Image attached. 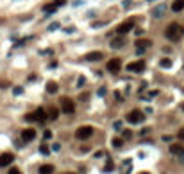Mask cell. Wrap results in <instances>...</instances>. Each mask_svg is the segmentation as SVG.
<instances>
[{
    "mask_svg": "<svg viewBox=\"0 0 184 174\" xmlns=\"http://www.w3.org/2000/svg\"><path fill=\"white\" fill-rule=\"evenodd\" d=\"M164 34H166V38H168V40L177 41V40H179V36H181L182 32H181L179 23H175V22H174V23H170V25L166 27V32H164Z\"/></svg>",
    "mask_w": 184,
    "mask_h": 174,
    "instance_id": "1",
    "label": "cell"
},
{
    "mask_svg": "<svg viewBox=\"0 0 184 174\" xmlns=\"http://www.w3.org/2000/svg\"><path fill=\"white\" fill-rule=\"evenodd\" d=\"M91 135H93L91 126H81V127H77V131H75V136H77L79 140H86V138H90Z\"/></svg>",
    "mask_w": 184,
    "mask_h": 174,
    "instance_id": "2",
    "label": "cell"
},
{
    "mask_svg": "<svg viewBox=\"0 0 184 174\" xmlns=\"http://www.w3.org/2000/svg\"><path fill=\"white\" fill-rule=\"evenodd\" d=\"M134 25H136V20L134 18H131V20L123 22L122 25H118V29H116V32L120 34V36H123V34H127V32H131L134 29Z\"/></svg>",
    "mask_w": 184,
    "mask_h": 174,
    "instance_id": "3",
    "label": "cell"
},
{
    "mask_svg": "<svg viewBox=\"0 0 184 174\" xmlns=\"http://www.w3.org/2000/svg\"><path fill=\"white\" fill-rule=\"evenodd\" d=\"M143 120H145V115L140 110H132L127 115V122H131V124H140V122H143Z\"/></svg>",
    "mask_w": 184,
    "mask_h": 174,
    "instance_id": "4",
    "label": "cell"
},
{
    "mask_svg": "<svg viewBox=\"0 0 184 174\" xmlns=\"http://www.w3.org/2000/svg\"><path fill=\"white\" fill-rule=\"evenodd\" d=\"M107 72H111V74H118V72L122 70V61L118 59V58H113V59H109L107 61Z\"/></svg>",
    "mask_w": 184,
    "mask_h": 174,
    "instance_id": "5",
    "label": "cell"
},
{
    "mask_svg": "<svg viewBox=\"0 0 184 174\" xmlns=\"http://www.w3.org/2000/svg\"><path fill=\"white\" fill-rule=\"evenodd\" d=\"M61 110L64 113H68V115H72L75 111V104H73L72 99H68V97H63L61 99Z\"/></svg>",
    "mask_w": 184,
    "mask_h": 174,
    "instance_id": "6",
    "label": "cell"
},
{
    "mask_svg": "<svg viewBox=\"0 0 184 174\" xmlns=\"http://www.w3.org/2000/svg\"><path fill=\"white\" fill-rule=\"evenodd\" d=\"M63 4H64V0H54L50 4H45V6H43V11H45V13H54V11L57 9L59 6H63Z\"/></svg>",
    "mask_w": 184,
    "mask_h": 174,
    "instance_id": "7",
    "label": "cell"
},
{
    "mask_svg": "<svg viewBox=\"0 0 184 174\" xmlns=\"http://www.w3.org/2000/svg\"><path fill=\"white\" fill-rule=\"evenodd\" d=\"M34 138H36V131H34L32 127H27V129L21 131V140H23V142H32Z\"/></svg>",
    "mask_w": 184,
    "mask_h": 174,
    "instance_id": "8",
    "label": "cell"
},
{
    "mask_svg": "<svg viewBox=\"0 0 184 174\" xmlns=\"http://www.w3.org/2000/svg\"><path fill=\"white\" fill-rule=\"evenodd\" d=\"M127 70H131V72H143L145 70V61L138 59V61H134V63H129V65H127Z\"/></svg>",
    "mask_w": 184,
    "mask_h": 174,
    "instance_id": "9",
    "label": "cell"
},
{
    "mask_svg": "<svg viewBox=\"0 0 184 174\" xmlns=\"http://www.w3.org/2000/svg\"><path fill=\"white\" fill-rule=\"evenodd\" d=\"M13 160H14V156L11 153H4L0 154V167H7V165L13 164Z\"/></svg>",
    "mask_w": 184,
    "mask_h": 174,
    "instance_id": "10",
    "label": "cell"
},
{
    "mask_svg": "<svg viewBox=\"0 0 184 174\" xmlns=\"http://www.w3.org/2000/svg\"><path fill=\"white\" fill-rule=\"evenodd\" d=\"M104 58V54L102 52H88V54H86V56H84V59H86V61H100V59H102Z\"/></svg>",
    "mask_w": 184,
    "mask_h": 174,
    "instance_id": "11",
    "label": "cell"
},
{
    "mask_svg": "<svg viewBox=\"0 0 184 174\" xmlns=\"http://www.w3.org/2000/svg\"><path fill=\"white\" fill-rule=\"evenodd\" d=\"M34 119H36L38 122H45V120L48 119V115H47V111H45L43 108H38V110L34 111Z\"/></svg>",
    "mask_w": 184,
    "mask_h": 174,
    "instance_id": "12",
    "label": "cell"
},
{
    "mask_svg": "<svg viewBox=\"0 0 184 174\" xmlns=\"http://www.w3.org/2000/svg\"><path fill=\"white\" fill-rule=\"evenodd\" d=\"M170 153L172 154H181V156H182L184 154V145L182 144H172V145H170Z\"/></svg>",
    "mask_w": 184,
    "mask_h": 174,
    "instance_id": "13",
    "label": "cell"
},
{
    "mask_svg": "<svg viewBox=\"0 0 184 174\" xmlns=\"http://www.w3.org/2000/svg\"><path fill=\"white\" fill-rule=\"evenodd\" d=\"M123 45H125V38H123V36L111 40V47H113V49H122Z\"/></svg>",
    "mask_w": 184,
    "mask_h": 174,
    "instance_id": "14",
    "label": "cell"
},
{
    "mask_svg": "<svg viewBox=\"0 0 184 174\" xmlns=\"http://www.w3.org/2000/svg\"><path fill=\"white\" fill-rule=\"evenodd\" d=\"M182 9H184V0H174L172 11H174V13H181Z\"/></svg>",
    "mask_w": 184,
    "mask_h": 174,
    "instance_id": "15",
    "label": "cell"
},
{
    "mask_svg": "<svg viewBox=\"0 0 184 174\" xmlns=\"http://www.w3.org/2000/svg\"><path fill=\"white\" fill-rule=\"evenodd\" d=\"M40 174H54V165L45 164L40 167Z\"/></svg>",
    "mask_w": 184,
    "mask_h": 174,
    "instance_id": "16",
    "label": "cell"
},
{
    "mask_svg": "<svg viewBox=\"0 0 184 174\" xmlns=\"http://www.w3.org/2000/svg\"><path fill=\"white\" fill-rule=\"evenodd\" d=\"M47 115H48V119H52V120H56V119L59 117V110L52 106V108H48V113H47Z\"/></svg>",
    "mask_w": 184,
    "mask_h": 174,
    "instance_id": "17",
    "label": "cell"
},
{
    "mask_svg": "<svg viewBox=\"0 0 184 174\" xmlns=\"http://www.w3.org/2000/svg\"><path fill=\"white\" fill-rule=\"evenodd\" d=\"M136 45L141 47V49H147V47L152 45V41H150V40H138V41H136Z\"/></svg>",
    "mask_w": 184,
    "mask_h": 174,
    "instance_id": "18",
    "label": "cell"
},
{
    "mask_svg": "<svg viewBox=\"0 0 184 174\" xmlns=\"http://www.w3.org/2000/svg\"><path fill=\"white\" fill-rule=\"evenodd\" d=\"M47 92H48V93H56V92H57V84L52 83V81H48V83H47Z\"/></svg>",
    "mask_w": 184,
    "mask_h": 174,
    "instance_id": "19",
    "label": "cell"
},
{
    "mask_svg": "<svg viewBox=\"0 0 184 174\" xmlns=\"http://www.w3.org/2000/svg\"><path fill=\"white\" fill-rule=\"evenodd\" d=\"M163 11H164V7H163V6H159L157 9H154V16H155V18H161V14H163Z\"/></svg>",
    "mask_w": 184,
    "mask_h": 174,
    "instance_id": "20",
    "label": "cell"
},
{
    "mask_svg": "<svg viewBox=\"0 0 184 174\" xmlns=\"http://www.w3.org/2000/svg\"><path fill=\"white\" fill-rule=\"evenodd\" d=\"M163 68H170L172 67V59H161V63H159Z\"/></svg>",
    "mask_w": 184,
    "mask_h": 174,
    "instance_id": "21",
    "label": "cell"
},
{
    "mask_svg": "<svg viewBox=\"0 0 184 174\" xmlns=\"http://www.w3.org/2000/svg\"><path fill=\"white\" fill-rule=\"evenodd\" d=\"M113 169H114V165H113V162L109 160V162L105 164V167H104V172H111Z\"/></svg>",
    "mask_w": 184,
    "mask_h": 174,
    "instance_id": "22",
    "label": "cell"
},
{
    "mask_svg": "<svg viewBox=\"0 0 184 174\" xmlns=\"http://www.w3.org/2000/svg\"><path fill=\"white\" fill-rule=\"evenodd\" d=\"M40 153H41V154H48V153H50V149H48V147L43 144V145H40Z\"/></svg>",
    "mask_w": 184,
    "mask_h": 174,
    "instance_id": "23",
    "label": "cell"
},
{
    "mask_svg": "<svg viewBox=\"0 0 184 174\" xmlns=\"http://www.w3.org/2000/svg\"><path fill=\"white\" fill-rule=\"evenodd\" d=\"M113 145H114V147H122L123 140H122V138H114V140H113Z\"/></svg>",
    "mask_w": 184,
    "mask_h": 174,
    "instance_id": "24",
    "label": "cell"
},
{
    "mask_svg": "<svg viewBox=\"0 0 184 174\" xmlns=\"http://www.w3.org/2000/svg\"><path fill=\"white\" fill-rule=\"evenodd\" d=\"M9 174H21V171L18 169V167H11V169H9Z\"/></svg>",
    "mask_w": 184,
    "mask_h": 174,
    "instance_id": "25",
    "label": "cell"
},
{
    "mask_svg": "<svg viewBox=\"0 0 184 174\" xmlns=\"http://www.w3.org/2000/svg\"><path fill=\"white\" fill-rule=\"evenodd\" d=\"M131 136H132V133L129 129H123V138H131Z\"/></svg>",
    "mask_w": 184,
    "mask_h": 174,
    "instance_id": "26",
    "label": "cell"
},
{
    "mask_svg": "<svg viewBox=\"0 0 184 174\" xmlns=\"http://www.w3.org/2000/svg\"><path fill=\"white\" fill-rule=\"evenodd\" d=\"M43 136H45V138H47V140H48V138H50V136H52V133H50V131H48V129H47V131H45V133H43Z\"/></svg>",
    "mask_w": 184,
    "mask_h": 174,
    "instance_id": "27",
    "label": "cell"
},
{
    "mask_svg": "<svg viewBox=\"0 0 184 174\" xmlns=\"http://www.w3.org/2000/svg\"><path fill=\"white\" fill-rule=\"evenodd\" d=\"M177 136H179V138H181V140H184V129H181V131H179V133H177Z\"/></svg>",
    "mask_w": 184,
    "mask_h": 174,
    "instance_id": "28",
    "label": "cell"
},
{
    "mask_svg": "<svg viewBox=\"0 0 184 174\" xmlns=\"http://www.w3.org/2000/svg\"><path fill=\"white\" fill-rule=\"evenodd\" d=\"M21 92H23V90H21L20 86H16V88H14V93H16V95H20Z\"/></svg>",
    "mask_w": 184,
    "mask_h": 174,
    "instance_id": "29",
    "label": "cell"
},
{
    "mask_svg": "<svg viewBox=\"0 0 184 174\" xmlns=\"http://www.w3.org/2000/svg\"><path fill=\"white\" fill-rule=\"evenodd\" d=\"M141 174H148V172H141Z\"/></svg>",
    "mask_w": 184,
    "mask_h": 174,
    "instance_id": "30",
    "label": "cell"
},
{
    "mask_svg": "<svg viewBox=\"0 0 184 174\" xmlns=\"http://www.w3.org/2000/svg\"><path fill=\"white\" fill-rule=\"evenodd\" d=\"M182 110H184V104H182Z\"/></svg>",
    "mask_w": 184,
    "mask_h": 174,
    "instance_id": "31",
    "label": "cell"
},
{
    "mask_svg": "<svg viewBox=\"0 0 184 174\" xmlns=\"http://www.w3.org/2000/svg\"><path fill=\"white\" fill-rule=\"evenodd\" d=\"M68 174H73V172H68Z\"/></svg>",
    "mask_w": 184,
    "mask_h": 174,
    "instance_id": "32",
    "label": "cell"
},
{
    "mask_svg": "<svg viewBox=\"0 0 184 174\" xmlns=\"http://www.w3.org/2000/svg\"><path fill=\"white\" fill-rule=\"evenodd\" d=\"M182 92H184V90H182Z\"/></svg>",
    "mask_w": 184,
    "mask_h": 174,
    "instance_id": "33",
    "label": "cell"
}]
</instances>
